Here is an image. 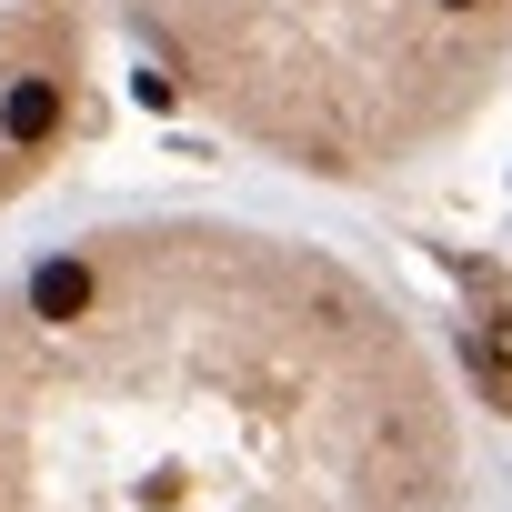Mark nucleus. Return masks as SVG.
Returning a JSON list of instances; mask_svg holds the SVG:
<instances>
[{
    "label": "nucleus",
    "mask_w": 512,
    "mask_h": 512,
    "mask_svg": "<svg viewBox=\"0 0 512 512\" xmlns=\"http://www.w3.org/2000/svg\"><path fill=\"white\" fill-rule=\"evenodd\" d=\"M432 342L342 251L101 221L0 292V512H462Z\"/></svg>",
    "instance_id": "1"
},
{
    "label": "nucleus",
    "mask_w": 512,
    "mask_h": 512,
    "mask_svg": "<svg viewBox=\"0 0 512 512\" xmlns=\"http://www.w3.org/2000/svg\"><path fill=\"white\" fill-rule=\"evenodd\" d=\"M231 141L312 181H402L452 151L512 51V0H111Z\"/></svg>",
    "instance_id": "2"
},
{
    "label": "nucleus",
    "mask_w": 512,
    "mask_h": 512,
    "mask_svg": "<svg viewBox=\"0 0 512 512\" xmlns=\"http://www.w3.org/2000/svg\"><path fill=\"white\" fill-rule=\"evenodd\" d=\"M91 121V11L81 0H0V211L51 181Z\"/></svg>",
    "instance_id": "3"
}]
</instances>
